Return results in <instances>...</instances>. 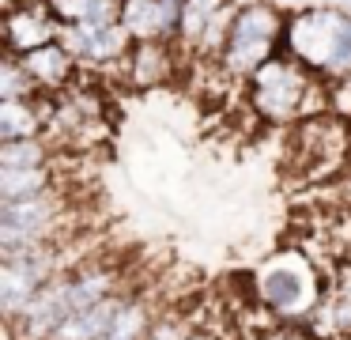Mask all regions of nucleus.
<instances>
[{"mask_svg": "<svg viewBox=\"0 0 351 340\" xmlns=\"http://www.w3.org/2000/svg\"><path fill=\"white\" fill-rule=\"evenodd\" d=\"M185 0H121V27L132 42H174L182 30Z\"/></svg>", "mask_w": 351, "mask_h": 340, "instance_id": "9b49d317", "label": "nucleus"}, {"mask_svg": "<svg viewBox=\"0 0 351 340\" xmlns=\"http://www.w3.org/2000/svg\"><path fill=\"white\" fill-rule=\"evenodd\" d=\"M61 27H114L121 23V0H42Z\"/></svg>", "mask_w": 351, "mask_h": 340, "instance_id": "4468645a", "label": "nucleus"}, {"mask_svg": "<svg viewBox=\"0 0 351 340\" xmlns=\"http://www.w3.org/2000/svg\"><path fill=\"white\" fill-rule=\"evenodd\" d=\"M245 106L265 125H298L306 117L328 113V83L291 53H276L245 83Z\"/></svg>", "mask_w": 351, "mask_h": 340, "instance_id": "f257e3e1", "label": "nucleus"}, {"mask_svg": "<svg viewBox=\"0 0 351 340\" xmlns=\"http://www.w3.org/2000/svg\"><path fill=\"white\" fill-rule=\"evenodd\" d=\"M57 34H61V23L49 15L42 0H8V8H4V53L27 57L42 45L57 42Z\"/></svg>", "mask_w": 351, "mask_h": 340, "instance_id": "1a4fd4ad", "label": "nucleus"}, {"mask_svg": "<svg viewBox=\"0 0 351 340\" xmlns=\"http://www.w3.org/2000/svg\"><path fill=\"white\" fill-rule=\"evenodd\" d=\"M227 4L230 0H185L182 4V30H178V49L189 53V57H197L208 27H212L215 15H219Z\"/></svg>", "mask_w": 351, "mask_h": 340, "instance_id": "dca6fc26", "label": "nucleus"}, {"mask_svg": "<svg viewBox=\"0 0 351 340\" xmlns=\"http://www.w3.org/2000/svg\"><path fill=\"white\" fill-rule=\"evenodd\" d=\"M189 337H193V321L185 314H174V310L159 314L155 325L147 329V340H189Z\"/></svg>", "mask_w": 351, "mask_h": 340, "instance_id": "6ab92c4d", "label": "nucleus"}, {"mask_svg": "<svg viewBox=\"0 0 351 340\" xmlns=\"http://www.w3.org/2000/svg\"><path fill=\"white\" fill-rule=\"evenodd\" d=\"M328 113H336V117H343L351 125V76L328 83Z\"/></svg>", "mask_w": 351, "mask_h": 340, "instance_id": "aec40b11", "label": "nucleus"}, {"mask_svg": "<svg viewBox=\"0 0 351 340\" xmlns=\"http://www.w3.org/2000/svg\"><path fill=\"white\" fill-rule=\"evenodd\" d=\"M19 65L27 68V76L34 80V87L42 95H64L69 87L80 83V60L61 42H49L42 49L27 53V57H19Z\"/></svg>", "mask_w": 351, "mask_h": 340, "instance_id": "f8f14e48", "label": "nucleus"}, {"mask_svg": "<svg viewBox=\"0 0 351 340\" xmlns=\"http://www.w3.org/2000/svg\"><path fill=\"white\" fill-rule=\"evenodd\" d=\"M272 4H302V0H272Z\"/></svg>", "mask_w": 351, "mask_h": 340, "instance_id": "b1692460", "label": "nucleus"}, {"mask_svg": "<svg viewBox=\"0 0 351 340\" xmlns=\"http://www.w3.org/2000/svg\"><path fill=\"white\" fill-rule=\"evenodd\" d=\"M57 189V170L49 166H31V170H0V204H23L34 196H46Z\"/></svg>", "mask_w": 351, "mask_h": 340, "instance_id": "2eb2a0df", "label": "nucleus"}, {"mask_svg": "<svg viewBox=\"0 0 351 340\" xmlns=\"http://www.w3.org/2000/svg\"><path fill=\"white\" fill-rule=\"evenodd\" d=\"M283 34H287V12L280 4H272V0L238 4L227 45H223L219 60H215V72L223 80L245 87L261 65H268L276 53H283Z\"/></svg>", "mask_w": 351, "mask_h": 340, "instance_id": "7ed1b4c3", "label": "nucleus"}, {"mask_svg": "<svg viewBox=\"0 0 351 340\" xmlns=\"http://www.w3.org/2000/svg\"><path fill=\"white\" fill-rule=\"evenodd\" d=\"M253 295L280 325H306L328 295V287L302 249H283L257 269Z\"/></svg>", "mask_w": 351, "mask_h": 340, "instance_id": "f03ea898", "label": "nucleus"}, {"mask_svg": "<svg viewBox=\"0 0 351 340\" xmlns=\"http://www.w3.org/2000/svg\"><path fill=\"white\" fill-rule=\"evenodd\" d=\"M348 189H351V185H348Z\"/></svg>", "mask_w": 351, "mask_h": 340, "instance_id": "393cba45", "label": "nucleus"}, {"mask_svg": "<svg viewBox=\"0 0 351 340\" xmlns=\"http://www.w3.org/2000/svg\"><path fill=\"white\" fill-rule=\"evenodd\" d=\"M336 8H343V12H351V0H332Z\"/></svg>", "mask_w": 351, "mask_h": 340, "instance_id": "5701e85b", "label": "nucleus"}, {"mask_svg": "<svg viewBox=\"0 0 351 340\" xmlns=\"http://www.w3.org/2000/svg\"><path fill=\"white\" fill-rule=\"evenodd\" d=\"M42 91L34 87V80L27 76V68L19 65L16 53L0 57V98H38Z\"/></svg>", "mask_w": 351, "mask_h": 340, "instance_id": "a211bd4d", "label": "nucleus"}, {"mask_svg": "<svg viewBox=\"0 0 351 340\" xmlns=\"http://www.w3.org/2000/svg\"><path fill=\"white\" fill-rule=\"evenodd\" d=\"M182 72V49L174 42H132L121 60V80L132 91H159Z\"/></svg>", "mask_w": 351, "mask_h": 340, "instance_id": "9d476101", "label": "nucleus"}, {"mask_svg": "<svg viewBox=\"0 0 351 340\" xmlns=\"http://www.w3.org/2000/svg\"><path fill=\"white\" fill-rule=\"evenodd\" d=\"M69 196L61 189L23 204H0V249L23 246H69Z\"/></svg>", "mask_w": 351, "mask_h": 340, "instance_id": "39448f33", "label": "nucleus"}, {"mask_svg": "<svg viewBox=\"0 0 351 340\" xmlns=\"http://www.w3.org/2000/svg\"><path fill=\"white\" fill-rule=\"evenodd\" d=\"M53 98L57 95L0 98V144H4V140H31V136H46Z\"/></svg>", "mask_w": 351, "mask_h": 340, "instance_id": "ddd939ff", "label": "nucleus"}, {"mask_svg": "<svg viewBox=\"0 0 351 340\" xmlns=\"http://www.w3.org/2000/svg\"><path fill=\"white\" fill-rule=\"evenodd\" d=\"M351 12L336 4H306L298 12H287V34H283V53L302 60L313 76L328 80V68L340 57L343 34H348Z\"/></svg>", "mask_w": 351, "mask_h": 340, "instance_id": "20e7f679", "label": "nucleus"}, {"mask_svg": "<svg viewBox=\"0 0 351 340\" xmlns=\"http://www.w3.org/2000/svg\"><path fill=\"white\" fill-rule=\"evenodd\" d=\"M57 155V144L49 136H31V140H4L0 144V170H31V166H49Z\"/></svg>", "mask_w": 351, "mask_h": 340, "instance_id": "f3484780", "label": "nucleus"}, {"mask_svg": "<svg viewBox=\"0 0 351 340\" xmlns=\"http://www.w3.org/2000/svg\"><path fill=\"white\" fill-rule=\"evenodd\" d=\"M117 291H125V269L106 261V257H80V264L61 272V295H64L69 317L102 299H110Z\"/></svg>", "mask_w": 351, "mask_h": 340, "instance_id": "0eeeda50", "label": "nucleus"}, {"mask_svg": "<svg viewBox=\"0 0 351 340\" xmlns=\"http://www.w3.org/2000/svg\"><path fill=\"white\" fill-rule=\"evenodd\" d=\"M351 128L343 117L336 113H317V117H306L295 125V148H298V159L291 163L302 166L306 178H317V174H328L336 166L348 163L351 155Z\"/></svg>", "mask_w": 351, "mask_h": 340, "instance_id": "423d86ee", "label": "nucleus"}, {"mask_svg": "<svg viewBox=\"0 0 351 340\" xmlns=\"http://www.w3.org/2000/svg\"><path fill=\"white\" fill-rule=\"evenodd\" d=\"M57 42L80 60V68H121V60L132 49V34L114 23V27H61Z\"/></svg>", "mask_w": 351, "mask_h": 340, "instance_id": "6e6552de", "label": "nucleus"}, {"mask_svg": "<svg viewBox=\"0 0 351 340\" xmlns=\"http://www.w3.org/2000/svg\"><path fill=\"white\" fill-rule=\"evenodd\" d=\"M351 76V23H348V34H343V45H340V57L332 60L328 68V80L325 83H336V80H348Z\"/></svg>", "mask_w": 351, "mask_h": 340, "instance_id": "412c9836", "label": "nucleus"}, {"mask_svg": "<svg viewBox=\"0 0 351 340\" xmlns=\"http://www.w3.org/2000/svg\"><path fill=\"white\" fill-rule=\"evenodd\" d=\"M268 340H321V337L313 329H306V325H280Z\"/></svg>", "mask_w": 351, "mask_h": 340, "instance_id": "4be33fe9", "label": "nucleus"}]
</instances>
